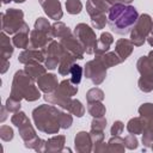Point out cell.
Instances as JSON below:
<instances>
[{"label": "cell", "mask_w": 153, "mask_h": 153, "mask_svg": "<svg viewBox=\"0 0 153 153\" xmlns=\"http://www.w3.org/2000/svg\"><path fill=\"white\" fill-rule=\"evenodd\" d=\"M139 13L134 6L116 4L111 6L108 12V24L109 27L120 35L128 33L131 27L136 24Z\"/></svg>", "instance_id": "1"}]
</instances>
